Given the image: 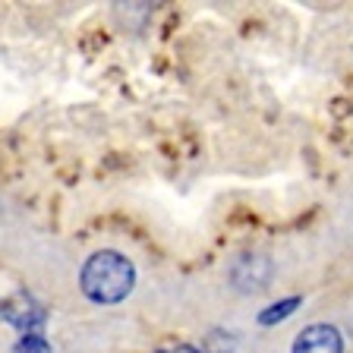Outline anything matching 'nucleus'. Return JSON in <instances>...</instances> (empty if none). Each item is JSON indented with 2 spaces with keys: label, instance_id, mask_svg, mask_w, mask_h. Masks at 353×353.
I'll use <instances>...</instances> for the list:
<instances>
[{
  "label": "nucleus",
  "instance_id": "obj_1",
  "mask_svg": "<svg viewBox=\"0 0 353 353\" xmlns=\"http://www.w3.org/2000/svg\"><path fill=\"white\" fill-rule=\"evenodd\" d=\"M82 294L92 303L101 306H114V303L126 300L136 287V265L117 250H101L95 256H88L79 272Z\"/></svg>",
  "mask_w": 353,
  "mask_h": 353
},
{
  "label": "nucleus",
  "instance_id": "obj_2",
  "mask_svg": "<svg viewBox=\"0 0 353 353\" xmlns=\"http://www.w3.org/2000/svg\"><path fill=\"white\" fill-rule=\"evenodd\" d=\"M272 274H274V262L265 252H240L228 268L230 284L240 294H259V290H265V287L272 284Z\"/></svg>",
  "mask_w": 353,
  "mask_h": 353
},
{
  "label": "nucleus",
  "instance_id": "obj_3",
  "mask_svg": "<svg viewBox=\"0 0 353 353\" xmlns=\"http://www.w3.org/2000/svg\"><path fill=\"white\" fill-rule=\"evenodd\" d=\"M290 353H344V338L334 325L316 322L296 334Z\"/></svg>",
  "mask_w": 353,
  "mask_h": 353
},
{
  "label": "nucleus",
  "instance_id": "obj_4",
  "mask_svg": "<svg viewBox=\"0 0 353 353\" xmlns=\"http://www.w3.org/2000/svg\"><path fill=\"white\" fill-rule=\"evenodd\" d=\"M300 306H303L300 296H287V300H278V303H272L268 309H262V312L256 316V322L265 325V328H272V325H278V322H284V319H290Z\"/></svg>",
  "mask_w": 353,
  "mask_h": 353
},
{
  "label": "nucleus",
  "instance_id": "obj_5",
  "mask_svg": "<svg viewBox=\"0 0 353 353\" xmlns=\"http://www.w3.org/2000/svg\"><path fill=\"white\" fill-rule=\"evenodd\" d=\"M13 353H51V344L41 338V334H22L16 341Z\"/></svg>",
  "mask_w": 353,
  "mask_h": 353
},
{
  "label": "nucleus",
  "instance_id": "obj_6",
  "mask_svg": "<svg viewBox=\"0 0 353 353\" xmlns=\"http://www.w3.org/2000/svg\"><path fill=\"white\" fill-rule=\"evenodd\" d=\"M170 353H202V350H196V347H192V344H180V347H176V350H170Z\"/></svg>",
  "mask_w": 353,
  "mask_h": 353
},
{
  "label": "nucleus",
  "instance_id": "obj_7",
  "mask_svg": "<svg viewBox=\"0 0 353 353\" xmlns=\"http://www.w3.org/2000/svg\"><path fill=\"white\" fill-rule=\"evenodd\" d=\"M158 353H168V350H158Z\"/></svg>",
  "mask_w": 353,
  "mask_h": 353
},
{
  "label": "nucleus",
  "instance_id": "obj_8",
  "mask_svg": "<svg viewBox=\"0 0 353 353\" xmlns=\"http://www.w3.org/2000/svg\"><path fill=\"white\" fill-rule=\"evenodd\" d=\"M0 312H3V309H0Z\"/></svg>",
  "mask_w": 353,
  "mask_h": 353
}]
</instances>
